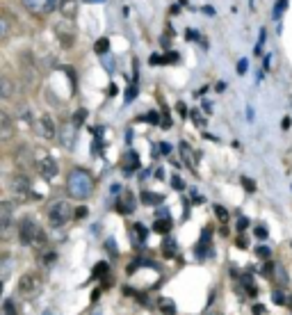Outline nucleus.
Returning <instances> with one entry per match:
<instances>
[{"label":"nucleus","mask_w":292,"mask_h":315,"mask_svg":"<svg viewBox=\"0 0 292 315\" xmlns=\"http://www.w3.org/2000/svg\"><path fill=\"white\" fill-rule=\"evenodd\" d=\"M201 12H203V14H208V16H215V10H213V7H210V5H206Z\"/></svg>","instance_id":"obj_49"},{"label":"nucleus","mask_w":292,"mask_h":315,"mask_svg":"<svg viewBox=\"0 0 292 315\" xmlns=\"http://www.w3.org/2000/svg\"><path fill=\"white\" fill-rule=\"evenodd\" d=\"M105 247H108V251H110V254H112L114 258L119 256V251H117V242H114V238H110V240L105 242Z\"/></svg>","instance_id":"obj_30"},{"label":"nucleus","mask_w":292,"mask_h":315,"mask_svg":"<svg viewBox=\"0 0 292 315\" xmlns=\"http://www.w3.org/2000/svg\"><path fill=\"white\" fill-rule=\"evenodd\" d=\"M87 215V208H78V210H75V217H84Z\"/></svg>","instance_id":"obj_52"},{"label":"nucleus","mask_w":292,"mask_h":315,"mask_svg":"<svg viewBox=\"0 0 292 315\" xmlns=\"http://www.w3.org/2000/svg\"><path fill=\"white\" fill-rule=\"evenodd\" d=\"M7 35H10V23H7V16H3V19H0V37L5 39Z\"/></svg>","instance_id":"obj_26"},{"label":"nucleus","mask_w":292,"mask_h":315,"mask_svg":"<svg viewBox=\"0 0 292 315\" xmlns=\"http://www.w3.org/2000/svg\"><path fill=\"white\" fill-rule=\"evenodd\" d=\"M208 249H210V242H199V247H197V256L199 258H206V254H208Z\"/></svg>","instance_id":"obj_23"},{"label":"nucleus","mask_w":292,"mask_h":315,"mask_svg":"<svg viewBox=\"0 0 292 315\" xmlns=\"http://www.w3.org/2000/svg\"><path fill=\"white\" fill-rule=\"evenodd\" d=\"M242 187L247 190V192H256V183H253L251 178H247V176H242Z\"/></svg>","instance_id":"obj_28"},{"label":"nucleus","mask_w":292,"mask_h":315,"mask_svg":"<svg viewBox=\"0 0 292 315\" xmlns=\"http://www.w3.org/2000/svg\"><path fill=\"white\" fill-rule=\"evenodd\" d=\"M10 276V261H3V281Z\"/></svg>","instance_id":"obj_42"},{"label":"nucleus","mask_w":292,"mask_h":315,"mask_svg":"<svg viewBox=\"0 0 292 315\" xmlns=\"http://www.w3.org/2000/svg\"><path fill=\"white\" fill-rule=\"evenodd\" d=\"M103 66L108 71H114V59L112 57H105V55H103Z\"/></svg>","instance_id":"obj_38"},{"label":"nucleus","mask_w":292,"mask_h":315,"mask_svg":"<svg viewBox=\"0 0 292 315\" xmlns=\"http://www.w3.org/2000/svg\"><path fill=\"white\" fill-rule=\"evenodd\" d=\"M153 231L160 233V235H169V231H171V219H169V217H164V219H155Z\"/></svg>","instance_id":"obj_14"},{"label":"nucleus","mask_w":292,"mask_h":315,"mask_svg":"<svg viewBox=\"0 0 292 315\" xmlns=\"http://www.w3.org/2000/svg\"><path fill=\"white\" fill-rule=\"evenodd\" d=\"M155 217H158V219H164V217H169V210H167V208H158Z\"/></svg>","instance_id":"obj_44"},{"label":"nucleus","mask_w":292,"mask_h":315,"mask_svg":"<svg viewBox=\"0 0 292 315\" xmlns=\"http://www.w3.org/2000/svg\"><path fill=\"white\" fill-rule=\"evenodd\" d=\"M164 201V194H158V192H142V203L146 206H160Z\"/></svg>","instance_id":"obj_12"},{"label":"nucleus","mask_w":292,"mask_h":315,"mask_svg":"<svg viewBox=\"0 0 292 315\" xmlns=\"http://www.w3.org/2000/svg\"><path fill=\"white\" fill-rule=\"evenodd\" d=\"M37 172L46 178V181H53L57 176V165H55L53 158H41L39 163H37Z\"/></svg>","instance_id":"obj_6"},{"label":"nucleus","mask_w":292,"mask_h":315,"mask_svg":"<svg viewBox=\"0 0 292 315\" xmlns=\"http://www.w3.org/2000/svg\"><path fill=\"white\" fill-rule=\"evenodd\" d=\"M10 135H12V121L7 117V112H0V137L10 139Z\"/></svg>","instance_id":"obj_11"},{"label":"nucleus","mask_w":292,"mask_h":315,"mask_svg":"<svg viewBox=\"0 0 292 315\" xmlns=\"http://www.w3.org/2000/svg\"><path fill=\"white\" fill-rule=\"evenodd\" d=\"M256 235L260 238V240H265V238H267V231H265L262 226H258V228H256Z\"/></svg>","instance_id":"obj_47"},{"label":"nucleus","mask_w":292,"mask_h":315,"mask_svg":"<svg viewBox=\"0 0 292 315\" xmlns=\"http://www.w3.org/2000/svg\"><path fill=\"white\" fill-rule=\"evenodd\" d=\"M39 288H41V279L37 274H23L19 279V290L23 292V295H37L39 292Z\"/></svg>","instance_id":"obj_4"},{"label":"nucleus","mask_w":292,"mask_h":315,"mask_svg":"<svg viewBox=\"0 0 292 315\" xmlns=\"http://www.w3.org/2000/svg\"><path fill=\"white\" fill-rule=\"evenodd\" d=\"M201 240H203V242H210V231H203V235H201Z\"/></svg>","instance_id":"obj_54"},{"label":"nucleus","mask_w":292,"mask_h":315,"mask_svg":"<svg viewBox=\"0 0 292 315\" xmlns=\"http://www.w3.org/2000/svg\"><path fill=\"white\" fill-rule=\"evenodd\" d=\"M117 208H119L124 215H126V212H133V210H135V197L128 192V194H126V199H124V203H119Z\"/></svg>","instance_id":"obj_17"},{"label":"nucleus","mask_w":292,"mask_h":315,"mask_svg":"<svg viewBox=\"0 0 292 315\" xmlns=\"http://www.w3.org/2000/svg\"><path fill=\"white\" fill-rule=\"evenodd\" d=\"M160 151H162V153H164V155H167V153H171V144L162 142V144H160Z\"/></svg>","instance_id":"obj_46"},{"label":"nucleus","mask_w":292,"mask_h":315,"mask_svg":"<svg viewBox=\"0 0 292 315\" xmlns=\"http://www.w3.org/2000/svg\"><path fill=\"white\" fill-rule=\"evenodd\" d=\"M75 10H78V5H75V0H62V14H64L66 19L75 16Z\"/></svg>","instance_id":"obj_15"},{"label":"nucleus","mask_w":292,"mask_h":315,"mask_svg":"<svg viewBox=\"0 0 292 315\" xmlns=\"http://www.w3.org/2000/svg\"><path fill=\"white\" fill-rule=\"evenodd\" d=\"M238 245L244 249V247H247V238H240V240H238Z\"/></svg>","instance_id":"obj_57"},{"label":"nucleus","mask_w":292,"mask_h":315,"mask_svg":"<svg viewBox=\"0 0 292 315\" xmlns=\"http://www.w3.org/2000/svg\"><path fill=\"white\" fill-rule=\"evenodd\" d=\"M84 117H87V110H78V112L73 114V119H71V121H73V126H80V123L84 121Z\"/></svg>","instance_id":"obj_27"},{"label":"nucleus","mask_w":292,"mask_h":315,"mask_svg":"<svg viewBox=\"0 0 292 315\" xmlns=\"http://www.w3.org/2000/svg\"><path fill=\"white\" fill-rule=\"evenodd\" d=\"M272 299H274V304H281V306H290V299H287V297L283 295L281 290H274V292H272Z\"/></svg>","instance_id":"obj_21"},{"label":"nucleus","mask_w":292,"mask_h":315,"mask_svg":"<svg viewBox=\"0 0 292 315\" xmlns=\"http://www.w3.org/2000/svg\"><path fill=\"white\" fill-rule=\"evenodd\" d=\"M10 222H12V203L3 201L0 203V231H3V235H7V231H10Z\"/></svg>","instance_id":"obj_7"},{"label":"nucleus","mask_w":292,"mask_h":315,"mask_svg":"<svg viewBox=\"0 0 292 315\" xmlns=\"http://www.w3.org/2000/svg\"><path fill=\"white\" fill-rule=\"evenodd\" d=\"M75 126L73 123H66L64 128H62V133H60V139H62V144H64L66 148H73V144H75Z\"/></svg>","instance_id":"obj_8"},{"label":"nucleus","mask_w":292,"mask_h":315,"mask_svg":"<svg viewBox=\"0 0 292 315\" xmlns=\"http://www.w3.org/2000/svg\"><path fill=\"white\" fill-rule=\"evenodd\" d=\"M146 238H149V228L144 226V224H135V228H133L135 245H142V242H146Z\"/></svg>","instance_id":"obj_13"},{"label":"nucleus","mask_w":292,"mask_h":315,"mask_svg":"<svg viewBox=\"0 0 292 315\" xmlns=\"http://www.w3.org/2000/svg\"><path fill=\"white\" fill-rule=\"evenodd\" d=\"M256 256H258V258H265V261H267V258L272 256V251H269V247H265V245H262V247H256Z\"/></svg>","instance_id":"obj_25"},{"label":"nucleus","mask_w":292,"mask_h":315,"mask_svg":"<svg viewBox=\"0 0 292 315\" xmlns=\"http://www.w3.org/2000/svg\"><path fill=\"white\" fill-rule=\"evenodd\" d=\"M249 226V219L247 217H238V231H244Z\"/></svg>","instance_id":"obj_39"},{"label":"nucleus","mask_w":292,"mask_h":315,"mask_svg":"<svg viewBox=\"0 0 292 315\" xmlns=\"http://www.w3.org/2000/svg\"><path fill=\"white\" fill-rule=\"evenodd\" d=\"M87 3H89V0H87Z\"/></svg>","instance_id":"obj_60"},{"label":"nucleus","mask_w":292,"mask_h":315,"mask_svg":"<svg viewBox=\"0 0 292 315\" xmlns=\"http://www.w3.org/2000/svg\"><path fill=\"white\" fill-rule=\"evenodd\" d=\"M108 270H110L108 263H99V265H96V270H94V279H101V276H105V274H108Z\"/></svg>","instance_id":"obj_22"},{"label":"nucleus","mask_w":292,"mask_h":315,"mask_svg":"<svg viewBox=\"0 0 292 315\" xmlns=\"http://www.w3.org/2000/svg\"><path fill=\"white\" fill-rule=\"evenodd\" d=\"M69 192L78 199H87L91 194V178L82 169H73L69 174Z\"/></svg>","instance_id":"obj_2"},{"label":"nucleus","mask_w":292,"mask_h":315,"mask_svg":"<svg viewBox=\"0 0 292 315\" xmlns=\"http://www.w3.org/2000/svg\"><path fill=\"white\" fill-rule=\"evenodd\" d=\"M160 308H162V310H169V313H173V310H176V306H173L171 299H162V301H160Z\"/></svg>","instance_id":"obj_32"},{"label":"nucleus","mask_w":292,"mask_h":315,"mask_svg":"<svg viewBox=\"0 0 292 315\" xmlns=\"http://www.w3.org/2000/svg\"><path fill=\"white\" fill-rule=\"evenodd\" d=\"M180 155H183V160L189 167L197 169V153H194V148L189 146V144H180Z\"/></svg>","instance_id":"obj_9"},{"label":"nucleus","mask_w":292,"mask_h":315,"mask_svg":"<svg viewBox=\"0 0 292 315\" xmlns=\"http://www.w3.org/2000/svg\"><path fill=\"white\" fill-rule=\"evenodd\" d=\"M215 215H217V219H219V222H226V219H228L226 208H224V206H219V203L215 206Z\"/></svg>","instance_id":"obj_24"},{"label":"nucleus","mask_w":292,"mask_h":315,"mask_svg":"<svg viewBox=\"0 0 292 315\" xmlns=\"http://www.w3.org/2000/svg\"><path fill=\"white\" fill-rule=\"evenodd\" d=\"M171 62H178V53H176V50H169V53L164 55V64H171Z\"/></svg>","instance_id":"obj_33"},{"label":"nucleus","mask_w":292,"mask_h":315,"mask_svg":"<svg viewBox=\"0 0 292 315\" xmlns=\"http://www.w3.org/2000/svg\"><path fill=\"white\" fill-rule=\"evenodd\" d=\"M274 272H276V276H278V281H281V283H283V286H285V283H287V274H285V270H283V267H274Z\"/></svg>","instance_id":"obj_31"},{"label":"nucleus","mask_w":292,"mask_h":315,"mask_svg":"<svg viewBox=\"0 0 292 315\" xmlns=\"http://www.w3.org/2000/svg\"><path fill=\"white\" fill-rule=\"evenodd\" d=\"M187 39H199V35L194 32V30H189V32H187Z\"/></svg>","instance_id":"obj_55"},{"label":"nucleus","mask_w":292,"mask_h":315,"mask_svg":"<svg viewBox=\"0 0 292 315\" xmlns=\"http://www.w3.org/2000/svg\"><path fill=\"white\" fill-rule=\"evenodd\" d=\"M151 64H162L164 62V57H160V55H151V59H149Z\"/></svg>","instance_id":"obj_45"},{"label":"nucleus","mask_w":292,"mask_h":315,"mask_svg":"<svg viewBox=\"0 0 292 315\" xmlns=\"http://www.w3.org/2000/svg\"><path fill=\"white\" fill-rule=\"evenodd\" d=\"M94 50H96L99 55H105V53H108V50H110V39H108V37H101V39L94 44Z\"/></svg>","instance_id":"obj_19"},{"label":"nucleus","mask_w":292,"mask_h":315,"mask_svg":"<svg viewBox=\"0 0 292 315\" xmlns=\"http://www.w3.org/2000/svg\"><path fill=\"white\" fill-rule=\"evenodd\" d=\"M10 190L19 197V194H30V181L23 174H16V176L10 178Z\"/></svg>","instance_id":"obj_5"},{"label":"nucleus","mask_w":292,"mask_h":315,"mask_svg":"<svg viewBox=\"0 0 292 315\" xmlns=\"http://www.w3.org/2000/svg\"><path fill=\"white\" fill-rule=\"evenodd\" d=\"M247 66H249L247 59H240V62H238V73L244 75V73H247Z\"/></svg>","instance_id":"obj_37"},{"label":"nucleus","mask_w":292,"mask_h":315,"mask_svg":"<svg viewBox=\"0 0 292 315\" xmlns=\"http://www.w3.org/2000/svg\"><path fill=\"white\" fill-rule=\"evenodd\" d=\"M19 235H21V242L28 247H41L46 245V233L39 224H35L32 219H23L21 222V228H19Z\"/></svg>","instance_id":"obj_1"},{"label":"nucleus","mask_w":292,"mask_h":315,"mask_svg":"<svg viewBox=\"0 0 292 315\" xmlns=\"http://www.w3.org/2000/svg\"><path fill=\"white\" fill-rule=\"evenodd\" d=\"M155 178H160V181H164V169H158V176Z\"/></svg>","instance_id":"obj_58"},{"label":"nucleus","mask_w":292,"mask_h":315,"mask_svg":"<svg viewBox=\"0 0 292 315\" xmlns=\"http://www.w3.org/2000/svg\"><path fill=\"white\" fill-rule=\"evenodd\" d=\"M171 187H173V190H183V187H185L183 178H180V176H173V178H171Z\"/></svg>","instance_id":"obj_34"},{"label":"nucleus","mask_w":292,"mask_h":315,"mask_svg":"<svg viewBox=\"0 0 292 315\" xmlns=\"http://www.w3.org/2000/svg\"><path fill=\"white\" fill-rule=\"evenodd\" d=\"M3 310H5V313H16V306H14V301H10V299H7L5 301V304H3Z\"/></svg>","instance_id":"obj_35"},{"label":"nucleus","mask_w":292,"mask_h":315,"mask_svg":"<svg viewBox=\"0 0 292 315\" xmlns=\"http://www.w3.org/2000/svg\"><path fill=\"white\" fill-rule=\"evenodd\" d=\"M215 89H217V92H224V89H226V83H217L215 85Z\"/></svg>","instance_id":"obj_53"},{"label":"nucleus","mask_w":292,"mask_h":315,"mask_svg":"<svg viewBox=\"0 0 292 315\" xmlns=\"http://www.w3.org/2000/svg\"><path fill=\"white\" fill-rule=\"evenodd\" d=\"M176 110H178L180 117H185V114H187V108H185V103H178V105H176Z\"/></svg>","instance_id":"obj_48"},{"label":"nucleus","mask_w":292,"mask_h":315,"mask_svg":"<svg viewBox=\"0 0 292 315\" xmlns=\"http://www.w3.org/2000/svg\"><path fill=\"white\" fill-rule=\"evenodd\" d=\"M192 121L197 123V126H203V123H206V121H203V117L199 114V110H192Z\"/></svg>","instance_id":"obj_36"},{"label":"nucleus","mask_w":292,"mask_h":315,"mask_svg":"<svg viewBox=\"0 0 292 315\" xmlns=\"http://www.w3.org/2000/svg\"><path fill=\"white\" fill-rule=\"evenodd\" d=\"M55 3H57V0H46V10L53 12L55 10Z\"/></svg>","instance_id":"obj_50"},{"label":"nucleus","mask_w":292,"mask_h":315,"mask_svg":"<svg viewBox=\"0 0 292 315\" xmlns=\"http://www.w3.org/2000/svg\"><path fill=\"white\" fill-rule=\"evenodd\" d=\"M23 5H25V7H28V10L37 12V0H23Z\"/></svg>","instance_id":"obj_43"},{"label":"nucleus","mask_w":292,"mask_h":315,"mask_svg":"<svg viewBox=\"0 0 292 315\" xmlns=\"http://www.w3.org/2000/svg\"><path fill=\"white\" fill-rule=\"evenodd\" d=\"M135 96H137V85H130V87L126 89V103H130Z\"/></svg>","instance_id":"obj_29"},{"label":"nucleus","mask_w":292,"mask_h":315,"mask_svg":"<svg viewBox=\"0 0 292 315\" xmlns=\"http://www.w3.org/2000/svg\"><path fill=\"white\" fill-rule=\"evenodd\" d=\"M128 158H130V160H128V165H126V172H133V169L139 167V155H137L135 151H130Z\"/></svg>","instance_id":"obj_20"},{"label":"nucleus","mask_w":292,"mask_h":315,"mask_svg":"<svg viewBox=\"0 0 292 315\" xmlns=\"http://www.w3.org/2000/svg\"><path fill=\"white\" fill-rule=\"evenodd\" d=\"M146 119H149V123H153V126H155V123H162V121H160V117H158V112H149V114H146Z\"/></svg>","instance_id":"obj_40"},{"label":"nucleus","mask_w":292,"mask_h":315,"mask_svg":"<svg viewBox=\"0 0 292 315\" xmlns=\"http://www.w3.org/2000/svg\"><path fill=\"white\" fill-rule=\"evenodd\" d=\"M253 313H265V306H260V304H253Z\"/></svg>","instance_id":"obj_51"},{"label":"nucleus","mask_w":292,"mask_h":315,"mask_svg":"<svg viewBox=\"0 0 292 315\" xmlns=\"http://www.w3.org/2000/svg\"><path fill=\"white\" fill-rule=\"evenodd\" d=\"M89 3H91V0H89ZM96 3H103V0H96Z\"/></svg>","instance_id":"obj_59"},{"label":"nucleus","mask_w":292,"mask_h":315,"mask_svg":"<svg viewBox=\"0 0 292 315\" xmlns=\"http://www.w3.org/2000/svg\"><path fill=\"white\" fill-rule=\"evenodd\" d=\"M162 251H164V256L167 258H171L173 254H176V240L173 238H164V242H162Z\"/></svg>","instance_id":"obj_16"},{"label":"nucleus","mask_w":292,"mask_h":315,"mask_svg":"<svg viewBox=\"0 0 292 315\" xmlns=\"http://www.w3.org/2000/svg\"><path fill=\"white\" fill-rule=\"evenodd\" d=\"M71 215H73V208H71L69 201H55L48 210V222H50V226L57 228L69 222Z\"/></svg>","instance_id":"obj_3"},{"label":"nucleus","mask_w":292,"mask_h":315,"mask_svg":"<svg viewBox=\"0 0 292 315\" xmlns=\"http://www.w3.org/2000/svg\"><path fill=\"white\" fill-rule=\"evenodd\" d=\"M39 133L44 137H55V121L50 117H41L39 121Z\"/></svg>","instance_id":"obj_10"},{"label":"nucleus","mask_w":292,"mask_h":315,"mask_svg":"<svg viewBox=\"0 0 292 315\" xmlns=\"http://www.w3.org/2000/svg\"><path fill=\"white\" fill-rule=\"evenodd\" d=\"M269 64H272V55H267V57H265V69H269Z\"/></svg>","instance_id":"obj_56"},{"label":"nucleus","mask_w":292,"mask_h":315,"mask_svg":"<svg viewBox=\"0 0 292 315\" xmlns=\"http://www.w3.org/2000/svg\"><path fill=\"white\" fill-rule=\"evenodd\" d=\"M287 3H290V0H276V5H274V12H272V19L274 21H278L283 16V12L287 10Z\"/></svg>","instance_id":"obj_18"},{"label":"nucleus","mask_w":292,"mask_h":315,"mask_svg":"<svg viewBox=\"0 0 292 315\" xmlns=\"http://www.w3.org/2000/svg\"><path fill=\"white\" fill-rule=\"evenodd\" d=\"M10 94H12V87H10V80H3V96H5V99H7V96H10Z\"/></svg>","instance_id":"obj_41"}]
</instances>
